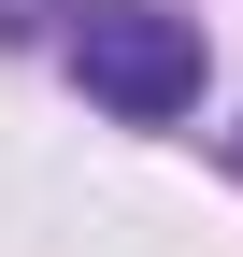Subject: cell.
<instances>
[{"label": "cell", "mask_w": 243, "mask_h": 257, "mask_svg": "<svg viewBox=\"0 0 243 257\" xmlns=\"http://www.w3.org/2000/svg\"><path fill=\"white\" fill-rule=\"evenodd\" d=\"M72 72H86V100H114L129 128H172L200 100V29L158 15V0H86L72 15Z\"/></svg>", "instance_id": "1"}]
</instances>
